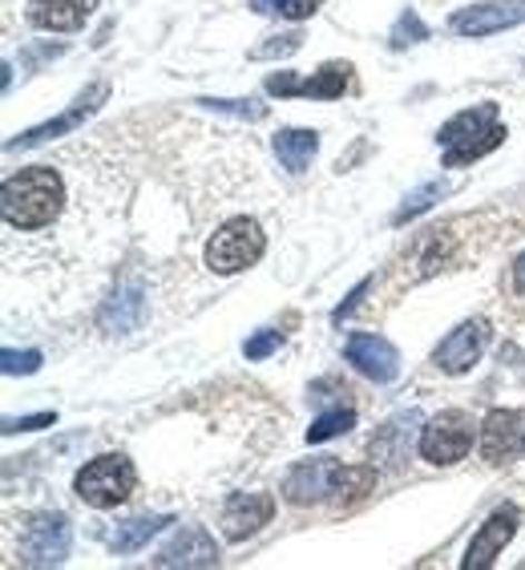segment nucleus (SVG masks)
Masks as SVG:
<instances>
[{
  "label": "nucleus",
  "instance_id": "obj_2",
  "mask_svg": "<svg viewBox=\"0 0 525 570\" xmlns=\"http://www.w3.org/2000/svg\"><path fill=\"white\" fill-rule=\"evenodd\" d=\"M505 138V126L497 121V106L493 101H482L477 110H465L457 114L453 121H445L437 134L440 146H449V154H445V166H465L473 163V158H482V154L497 150Z\"/></svg>",
  "mask_w": 525,
  "mask_h": 570
},
{
  "label": "nucleus",
  "instance_id": "obj_19",
  "mask_svg": "<svg viewBox=\"0 0 525 570\" xmlns=\"http://www.w3.org/2000/svg\"><path fill=\"white\" fill-rule=\"evenodd\" d=\"M162 527H170V518L166 514H153V518H133V522H121L118 530H113V538H110V547L118 550V554H130V550H138V547H146L153 534Z\"/></svg>",
  "mask_w": 525,
  "mask_h": 570
},
{
  "label": "nucleus",
  "instance_id": "obj_23",
  "mask_svg": "<svg viewBox=\"0 0 525 570\" xmlns=\"http://www.w3.org/2000/svg\"><path fill=\"white\" fill-rule=\"evenodd\" d=\"M4 373L9 376H17V373H37L41 368V352H12V348H4Z\"/></svg>",
  "mask_w": 525,
  "mask_h": 570
},
{
  "label": "nucleus",
  "instance_id": "obj_20",
  "mask_svg": "<svg viewBox=\"0 0 525 570\" xmlns=\"http://www.w3.org/2000/svg\"><path fill=\"white\" fill-rule=\"evenodd\" d=\"M351 425H356V413H351V409H331V413L311 421V429H307V445H324V441L348 433Z\"/></svg>",
  "mask_w": 525,
  "mask_h": 570
},
{
  "label": "nucleus",
  "instance_id": "obj_24",
  "mask_svg": "<svg viewBox=\"0 0 525 570\" xmlns=\"http://www.w3.org/2000/svg\"><path fill=\"white\" fill-rule=\"evenodd\" d=\"M279 344H284V332H259L255 341L242 344V352H247V361H262V356H271Z\"/></svg>",
  "mask_w": 525,
  "mask_h": 570
},
{
  "label": "nucleus",
  "instance_id": "obj_9",
  "mask_svg": "<svg viewBox=\"0 0 525 570\" xmlns=\"http://www.w3.org/2000/svg\"><path fill=\"white\" fill-rule=\"evenodd\" d=\"M485 344H489V320H465V324H457V328L437 344L433 364L449 376L469 373L473 364L482 361Z\"/></svg>",
  "mask_w": 525,
  "mask_h": 570
},
{
  "label": "nucleus",
  "instance_id": "obj_4",
  "mask_svg": "<svg viewBox=\"0 0 525 570\" xmlns=\"http://www.w3.org/2000/svg\"><path fill=\"white\" fill-rule=\"evenodd\" d=\"M267 252V235L255 219L247 215H235V219L222 223L207 243V267L215 275H235L255 267Z\"/></svg>",
  "mask_w": 525,
  "mask_h": 570
},
{
  "label": "nucleus",
  "instance_id": "obj_18",
  "mask_svg": "<svg viewBox=\"0 0 525 570\" xmlns=\"http://www.w3.org/2000/svg\"><path fill=\"white\" fill-rule=\"evenodd\" d=\"M351 86V66L348 61H328V66L319 69V73H311L307 81H299L296 94H304V98H344V89Z\"/></svg>",
  "mask_w": 525,
  "mask_h": 570
},
{
  "label": "nucleus",
  "instance_id": "obj_13",
  "mask_svg": "<svg viewBox=\"0 0 525 570\" xmlns=\"http://www.w3.org/2000/svg\"><path fill=\"white\" fill-rule=\"evenodd\" d=\"M517 445H525V429L517 409H493L482 425V458L489 465H505L514 461Z\"/></svg>",
  "mask_w": 525,
  "mask_h": 570
},
{
  "label": "nucleus",
  "instance_id": "obj_29",
  "mask_svg": "<svg viewBox=\"0 0 525 570\" xmlns=\"http://www.w3.org/2000/svg\"><path fill=\"white\" fill-rule=\"evenodd\" d=\"M514 287H517V296H525V252L517 255V264H514Z\"/></svg>",
  "mask_w": 525,
  "mask_h": 570
},
{
  "label": "nucleus",
  "instance_id": "obj_1",
  "mask_svg": "<svg viewBox=\"0 0 525 570\" xmlns=\"http://www.w3.org/2000/svg\"><path fill=\"white\" fill-rule=\"evenodd\" d=\"M66 207V187L53 166H29L21 175H9L0 187V210L12 230H44Z\"/></svg>",
  "mask_w": 525,
  "mask_h": 570
},
{
  "label": "nucleus",
  "instance_id": "obj_22",
  "mask_svg": "<svg viewBox=\"0 0 525 570\" xmlns=\"http://www.w3.org/2000/svg\"><path fill=\"white\" fill-rule=\"evenodd\" d=\"M251 4H255V12H279L287 21H304V17H311L324 0H251Z\"/></svg>",
  "mask_w": 525,
  "mask_h": 570
},
{
  "label": "nucleus",
  "instance_id": "obj_5",
  "mask_svg": "<svg viewBox=\"0 0 525 570\" xmlns=\"http://www.w3.org/2000/svg\"><path fill=\"white\" fill-rule=\"evenodd\" d=\"M69 542H73V530L66 514H24L21 534L9 547L21 567H61L69 559Z\"/></svg>",
  "mask_w": 525,
  "mask_h": 570
},
{
  "label": "nucleus",
  "instance_id": "obj_17",
  "mask_svg": "<svg viewBox=\"0 0 525 570\" xmlns=\"http://www.w3.org/2000/svg\"><path fill=\"white\" fill-rule=\"evenodd\" d=\"M271 146H275V158H279L284 170L304 175L307 166H311V158H316V150H319V134L316 130H279Z\"/></svg>",
  "mask_w": 525,
  "mask_h": 570
},
{
  "label": "nucleus",
  "instance_id": "obj_11",
  "mask_svg": "<svg viewBox=\"0 0 525 570\" xmlns=\"http://www.w3.org/2000/svg\"><path fill=\"white\" fill-rule=\"evenodd\" d=\"M522 21H525V0H485V4L460 9L453 17V33L489 37V33H505V29H514Z\"/></svg>",
  "mask_w": 525,
  "mask_h": 570
},
{
  "label": "nucleus",
  "instance_id": "obj_16",
  "mask_svg": "<svg viewBox=\"0 0 525 570\" xmlns=\"http://www.w3.org/2000/svg\"><path fill=\"white\" fill-rule=\"evenodd\" d=\"M219 547L202 527H182V534L153 559V567H215Z\"/></svg>",
  "mask_w": 525,
  "mask_h": 570
},
{
  "label": "nucleus",
  "instance_id": "obj_15",
  "mask_svg": "<svg viewBox=\"0 0 525 570\" xmlns=\"http://www.w3.org/2000/svg\"><path fill=\"white\" fill-rule=\"evenodd\" d=\"M106 94H110V86L106 81H93V86L81 94V98L69 106L61 118H53V121H44V126H37V130H29V134H21V138H12L9 142V150H17V146H37V142H44V138H61L66 130H73L77 121H86L89 114L98 110L101 101H106Z\"/></svg>",
  "mask_w": 525,
  "mask_h": 570
},
{
  "label": "nucleus",
  "instance_id": "obj_7",
  "mask_svg": "<svg viewBox=\"0 0 525 570\" xmlns=\"http://www.w3.org/2000/svg\"><path fill=\"white\" fill-rule=\"evenodd\" d=\"M339 482H344V461L336 458L299 461L296 470L284 478V498L291 505H311L319 498L339 494Z\"/></svg>",
  "mask_w": 525,
  "mask_h": 570
},
{
  "label": "nucleus",
  "instance_id": "obj_14",
  "mask_svg": "<svg viewBox=\"0 0 525 570\" xmlns=\"http://www.w3.org/2000/svg\"><path fill=\"white\" fill-rule=\"evenodd\" d=\"M98 0H29L24 4V21L44 33H69L93 17Z\"/></svg>",
  "mask_w": 525,
  "mask_h": 570
},
{
  "label": "nucleus",
  "instance_id": "obj_10",
  "mask_svg": "<svg viewBox=\"0 0 525 570\" xmlns=\"http://www.w3.org/2000/svg\"><path fill=\"white\" fill-rule=\"evenodd\" d=\"M517 522H522V510H517L514 502L509 505H497L489 518H485V527L473 534L469 550H465V559H460V567L465 570H485L497 562V554H502L505 547H509V538L517 534Z\"/></svg>",
  "mask_w": 525,
  "mask_h": 570
},
{
  "label": "nucleus",
  "instance_id": "obj_26",
  "mask_svg": "<svg viewBox=\"0 0 525 570\" xmlns=\"http://www.w3.org/2000/svg\"><path fill=\"white\" fill-rule=\"evenodd\" d=\"M405 37H416V41H420V37H428V29L416 21L413 12H405V17H400V24L393 29V45H396V49H405V45H408Z\"/></svg>",
  "mask_w": 525,
  "mask_h": 570
},
{
  "label": "nucleus",
  "instance_id": "obj_28",
  "mask_svg": "<svg viewBox=\"0 0 525 570\" xmlns=\"http://www.w3.org/2000/svg\"><path fill=\"white\" fill-rule=\"evenodd\" d=\"M299 41H304V37H299V33L275 37V45H262V49H255V53H251V57H275V53H296V49H299Z\"/></svg>",
  "mask_w": 525,
  "mask_h": 570
},
{
  "label": "nucleus",
  "instance_id": "obj_12",
  "mask_svg": "<svg viewBox=\"0 0 525 570\" xmlns=\"http://www.w3.org/2000/svg\"><path fill=\"white\" fill-rule=\"evenodd\" d=\"M275 518V498L271 494H230L222 505L219 527L227 534V542H242L247 534H255L259 527H267Z\"/></svg>",
  "mask_w": 525,
  "mask_h": 570
},
{
  "label": "nucleus",
  "instance_id": "obj_8",
  "mask_svg": "<svg viewBox=\"0 0 525 570\" xmlns=\"http://www.w3.org/2000/svg\"><path fill=\"white\" fill-rule=\"evenodd\" d=\"M344 361L376 384H388L400 376V352L393 348V341H384L376 332H351L344 341Z\"/></svg>",
  "mask_w": 525,
  "mask_h": 570
},
{
  "label": "nucleus",
  "instance_id": "obj_27",
  "mask_svg": "<svg viewBox=\"0 0 525 570\" xmlns=\"http://www.w3.org/2000/svg\"><path fill=\"white\" fill-rule=\"evenodd\" d=\"M57 421V413H37V417L4 421V433H33V429H49Z\"/></svg>",
  "mask_w": 525,
  "mask_h": 570
},
{
  "label": "nucleus",
  "instance_id": "obj_3",
  "mask_svg": "<svg viewBox=\"0 0 525 570\" xmlns=\"http://www.w3.org/2000/svg\"><path fill=\"white\" fill-rule=\"evenodd\" d=\"M133 485H138V470H133V461L126 453H101L86 465V470L73 478V490L77 498L93 510H113L121 505L126 498L133 494Z\"/></svg>",
  "mask_w": 525,
  "mask_h": 570
},
{
  "label": "nucleus",
  "instance_id": "obj_6",
  "mask_svg": "<svg viewBox=\"0 0 525 570\" xmlns=\"http://www.w3.org/2000/svg\"><path fill=\"white\" fill-rule=\"evenodd\" d=\"M420 458L433 465H457L473 450V417L460 409H445L420 429Z\"/></svg>",
  "mask_w": 525,
  "mask_h": 570
},
{
  "label": "nucleus",
  "instance_id": "obj_25",
  "mask_svg": "<svg viewBox=\"0 0 525 570\" xmlns=\"http://www.w3.org/2000/svg\"><path fill=\"white\" fill-rule=\"evenodd\" d=\"M198 106H210V110H227V114H242V118H255V121L267 114L259 101H198Z\"/></svg>",
  "mask_w": 525,
  "mask_h": 570
},
{
  "label": "nucleus",
  "instance_id": "obj_21",
  "mask_svg": "<svg viewBox=\"0 0 525 570\" xmlns=\"http://www.w3.org/2000/svg\"><path fill=\"white\" fill-rule=\"evenodd\" d=\"M449 190H453L449 183H428V187H420V190H416V195H408V198H405V207L396 210L393 223H396V227H400V223H408V219H413V215H420V210L433 207V198L449 195Z\"/></svg>",
  "mask_w": 525,
  "mask_h": 570
}]
</instances>
